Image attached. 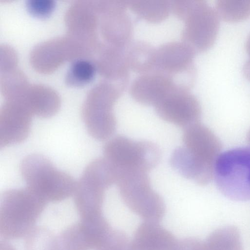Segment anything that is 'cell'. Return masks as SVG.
<instances>
[{
    "instance_id": "obj_1",
    "label": "cell",
    "mask_w": 250,
    "mask_h": 250,
    "mask_svg": "<svg viewBox=\"0 0 250 250\" xmlns=\"http://www.w3.org/2000/svg\"><path fill=\"white\" fill-rule=\"evenodd\" d=\"M47 202L26 188L0 195V235L4 241L26 237L34 229Z\"/></svg>"
},
{
    "instance_id": "obj_2",
    "label": "cell",
    "mask_w": 250,
    "mask_h": 250,
    "mask_svg": "<svg viewBox=\"0 0 250 250\" xmlns=\"http://www.w3.org/2000/svg\"><path fill=\"white\" fill-rule=\"evenodd\" d=\"M20 171L27 188L47 202H61L74 194L77 183L73 178L57 169L42 155L26 156L21 164Z\"/></svg>"
},
{
    "instance_id": "obj_3",
    "label": "cell",
    "mask_w": 250,
    "mask_h": 250,
    "mask_svg": "<svg viewBox=\"0 0 250 250\" xmlns=\"http://www.w3.org/2000/svg\"><path fill=\"white\" fill-rule=\"evenodd\" d=\"M116 179L114 168L104 157L96 159L86 166L73 194L80 218L102 214L105 192L116 184Z\"/></svg>"
},
{
    "instance_id": "obj_4",
    "label": "cell",
    "mask_w": 250,
    "mask_h": 250,
    "mask_svg": "<svg viewBox=\"0 0 250 250\" xmlns=\"http://www.w3.org/2000/svg\"><path fill=\"white\" fill-rule=\"evenodd\" d=\"M213 178L218 189L227 197L250 200V147H236L220 154Z\"/></svg>"
},
{
    "instance_id": "obj_5",
    "label": "cell",
    "mask_w": 250,
    "mask_h": 250,
    "mask_svg": "<svg viewBox=\"0 0 250 250\" xmlns=\"http://www.w3.org/2000/svg\"><path fill=\"white\" fill-rule=\"evenodd\" d=\"M120 195L126 205L144 217H160L164 211L162 198L152 188L146 171L138 169L116 170Z\"/></svg>"
},
{
    "instance_id": "obj_6",
    "label": "cell",
    "mask_w": 250,
    "mask_h": 250,
    "mask_svg": "<svg viewBox=\"0 0 250 250\" xmlns=\"http://www.w3.org/2000/svg\"><path fill=\"white\" fill-rule=\"evenodd\" d=\"M104 158L116 170L139 169L148 172L159 162L161 152L154 143L136 141L124 136L109 139L104 145Z\"/></svg>"
},
{
    "instance_id": "obj_7",
    "label": "cell",
    "mask_w": 250,
    "mask_h": 250,
    "mask_svg": "<svg viewBox=\"0 0 250 250\" xmlns=\"http://www.w3.org/2000/svg\"><path fill=\"white\" fill-rule=\"evenodd\" d=\"M111 232L102 214L80 218L57 236L56 250H98Z\"/></svg>"
},
{
    "instance_id": "obj_8",
    "label": "cell",
    "mask_w": 250,
    "mask_h": 250,
    "mask_svg": "<svg viewBox=\"0 0 250 250\" xmlns=\"http://www.w3.org/2000/svg\"><path fill=\"white\" fill-rule=\"evenodd\" d=\"M182 140L192 158L207 171L214 173L222 149L221 143L215 134L198 122L184 128Z\"/></svg>"
},
{
    "instance_id": "obj_9",
    "label": "cell",
    "mask_w": 250,
    "mask_h": 250,
    "mask_svg": "<svg viewBox=\"0 0 250 250\" xmlns=\"http://www.w3.org/2000/svg\"><path fill=\"white\" fill-rule=\"evenodd\" d=\"M117 94L93 97L85 103L83 118L89 134L94 139L104 141L115 132L117 122L113 106Z\"/></svg>"
},
{
    "instance_id": "obj_10",
    "label": "cell",
    "mask_w": 250,
    "mask_h": 250,
    "mask_svg": "<svg viewBox=\"0 0 250 250\" xmlns=\"http://www.w3.org/2000/svg\"><path fill=\"white\" fill-rule=\"evenodd\" d=\"M154 105L161 119L184 128L198 123L201 115L199 102L189 93L168 92Z\"/></svg>"
},
{
    "instance_id": "obj_11",
    "label": "cell",
    "mask_w": 250,
    "mask_h": 250,
    "mask_svg": "<svg viewBox=\"0 0 250 250\" xmlns=\"http://www.w3.org/2000/svg\"><path fill=\"white\" fill-rule=\"evenodd\" d=\"M190 36L194 49L203 51L214 43L219 27L216 10L204 1L193 2L190 9Z\"/></svg>"
},
{
    "instance_id": "obj_12",
    "label": "cell",
    "mask_w": 250,
    "mask_h": 250,
    "mask_svg": "<svg viewBox=\"0 0 250 250\" xmlns=\"http://www.w3.org/2000/svg\"><path fill=\"white\" fill-rule=\"evenodd\" d=\"M32 114L19 103L4 105L0 111V146L22 142L31 129Z\"/></svg>"
},
{
    "instance_id": "obj_13",
    "label": "cell",
    "mask_w": 250,
    "mask_h": 250,
    "mask_svg": "<svg viewBox=\"0 0 250 250\" xmlns=\"http://www.w3.org/2000/svg\"><path fill=\"white\" fill-rule=\"evenodd\" d=\"M151 225V231L139 230L130 250H172L173 239L158 226Z\"/></svg>"
},
{
    "instance_id": "obj_14",
    "label": "cell",
    "mask_w": 250,
    "mask_h": 250,
    "mask_svg": "<svg viewBox=\"0 0 250 250\" xmlns=\"http://www.w3.org/2000/svg\"><path fill=\"white\" fill-rule=\"evenodd\" d=\"M204 243L206 250H243L239 231L234 226L217 229Z\"/></svg>"
},
{
    "instance_id": "obj_15",
    "label": "cell",
    "mask_w": 250,
    "mask_h": 250,
    "mask_svg": "<svg viewBox=\"0 0 250 250\" xmlns=\"http://www.w3.org/2000/svg\"><path fill=\"white\" fill-rule=\"evenodd\" d=\"M96 73L94 63L85 59H79L71 64L65 77L67 85L82 86L90 83Z\"/></svg>"
},
{
    "instance_id": "obj_16",
    "label": "cell",
    "mask_w": 250,
    "mask_h": 250,
    "mask_svg": "<svg viewBox=\"0 0 250 250\" xmlns=\"http://www.w3.org/2000/svg\"><path fill=\"white\" fill-rule=\"evenodd\" d=\"M215 6L219 17L226 21H240L250 16V0H218Z\"/></svg>"
},
{
    "instance_id": "obj_17",
    "label": "cell",
    "mask_w": 250,
    "mask_h": 250,
    "mask_svg": "<svg viewBox=\"0 0 250 250\" xmlns=\"http://www.w3.org/2000/svg\"><path fill=\"white\" fill-rule=\"evenodd\" d=\"M56 239L51 231L45 228L35 227L26 237V250H56Z\"/></svg>"
},
{
    "instance_id": "obj_18",
    "label": "cell",
    "mask_w": 250,
    "mask_h": 250,
    "mask_svg": "<svg viewBox=\"0 0 250 250\" xmlns=\"http://www.w3.org/2000/svg\"><path fill=\"white\" fill-rule=\"evenodd\" d=\"M55 5L54 0H27L25 2L28 12L40 18L49 17L54 10Z\"/></svg>"
},
{
    "instance_id": "obj_19",
    "label": "cell",
    "mask_w": 250,
    "mask_h": 250,
    "mask_svg": "<svg viewBox=\"0 0 250 250\" xmlns=\"http://www.w3.org/2000/svg\"><path fill=\"white\" fill-rule=\"evenodd\" d=\"M246 49L249 58L244 65L243 72L245 77L250 81V35L246 41Z\"/></svg>"
},
{
    "instance_id": "obj_20",
    "label": "cell",
    "mask_w": 250,
    "mask_h": 250,
    "mask_svg": "<svg viewBox=\"0 0 250 250\" xmlns=\"http://www.w3.org/2000/svg\"><path fill=\"white\" fill-rule=\"evenodd\" d=\"M0 250H16L11 245L7 244L5 241L0 242Z\"/></svg>"
},
{
    "instance_id": "obj_21",
    "label": "cell",
    "mask_w": 250,
    "mask_h": 250,
    "mask_svg": "<svg viewBox=\"0 0 250 250\" xmlns=\"http://www.w3.org/2000/svg\"><path fill=\"white\" fill-rule=\"evenodd\" d=\"M247 139L249 143L250 144V130L248 132V136H247Z\"/></svg>"
}]
</instances>
